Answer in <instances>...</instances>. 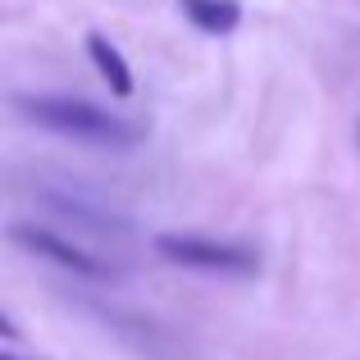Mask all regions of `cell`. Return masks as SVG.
Instances as JSON below:
<instances>
[{"label":"cell","instance_id":"1","mask_svg":"<svg viewBox=\"0 0 360 360\" xmlns=\"http://www.w3.org/2000/svg\"><path fill=\"white\" fill-rule=\"evenodd\" d=\"M18 115L37 128H51L60 137L73 141H91V146H137L141 141V123L119 119L115 110H101L91 101H73V96H18L14 101Z\"/></svg>","mask_w":360,"mask_h":360},{"label":"cell","instance_id":"2","mask_svg":"<svg viewBox=\"0 0 360 360\" xmlns=\"http://www.w3.org/2000/svg\"><path fill=\"white\" fill-rule=\"evenodd\" d=\"M155 251L169 264H183V269H210V274H260V255L246 251V246H229V242H205V238H178L165 233L155 238Z\"/></svg>","mask_w":360,"mask_h":360},{"label":"cell","instance_id":"3","mask_svg":"<svg viewBox=\"0 0 360 360\" xmlns=\"http://www.w3.org/2000/svg\"><path fill=\"white\" fill-rule=\"evenodd\" d=\"M9 238H14L18 246H27L32 255H46V260H55L60 269L87 274V278H105V264H101L96 255H87L82 246L64 242L60 233H51V229H37V224H14V229H9Z\"/></svg>","mask_w":360,"mask_h":360},{"label":"cell","instance_id":"4","mask_svg":"<svg viewBox=\"0 0 360 360\" xmlns=\"http://www.w3.org/2000/svg\"><path fill=\"white\" fill-rule=\"evenodd\" d=\"M187 14V23L201 27V32L210 37H229L233 27L242 23V5L238 0H178Z\"/></svg>","mask_w":360,"mask_h":360},{"label":"cell","instance_id":"5","mask_svg":"<svg viewBox=\"0 0 360 360\" xmlns=\"http://www.w3.org/2000/svg\"><path fill=\"white\" fill-rule=\"evenodd\" d=\"M87 55H91V64L101 69V78L110 82L115 96H132V69H128V60L119 55V46H110V37L91 32L87 37Z\"/></svg>","mask_w":360,"mask_h":360},{"label":"cell","instance_id":"6","mask_svg":"<svg viewBox=\"0 0 360 360\" xmlns=\"http://www.w3.org/2000/svg\"><path fill=\"white\" fill-rule=\"evenodd\" d=\"M0 360H18V356H9V352H5V356H0Z\"/></svg>","mask_w":360,"mask_h":360}]
</instances>
